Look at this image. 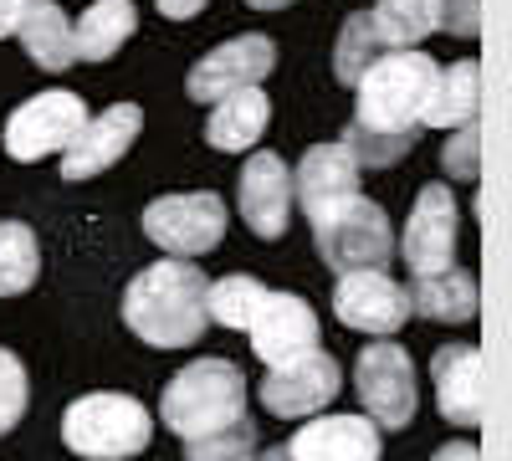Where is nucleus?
<instances>
[{
  "label": "nucleus",
  "instance_id": "f257e3e1",
  "mask_svg": "<svg viewBox=\"0 0 512 461\" xmlns=\"http://www.w3.org/2000/svg\"><path fill=\"white\" fill-rule=\"evenodd\" d=\"M436 62L415 52V47H395L379 52L359 77H354V123H349V154L369 170H384L400 154L415 149L420 139V108L436 88Z\"/></svg>",
  "mask_w": 512,
  "mask_h": 461
},
{
  "label": "nucleus",
  "instance_id": "f03ea898",
  "mask_svg": "<svg viewBox=\"0 0 512 461\" xmlns=\"http://www.w3.org/2000/svg\"><path fill=\"white\" fill-rule=\"evenodd\" d=\"M205 272L195 262H154L123 292V323L149 349H185L205 333Z\"/></svg>",
  "mask_w": 512,
  "mask_h": 461
},
{
  "label": "nucleus",
  "instance_id": "7ed1b4c3",
  "mask_svg": "<svg viewBox=\"0 0 512 461\" xmlns=\"http://www.w3.org/2000/svg\"><path fill=\"white\" fill-rule=\"evenodd\" d=\"M159 415L180 441L221 431L246 415V374L231 359H195L164 385Z\"/></svg>",
  "mask_w": 512,
  "mask_h": 461
},
{
  "label": "nucleus",
  "instance_id": "20e7f679",
  "mask_svg": "<svg viewBox=\"0 0 512 461\" xmlns=\"http://www.w3.org/2000/svg\"><path fill=\"white\" fill-rule=\"evenodd\" d=\"M62 441L72 456L88 461H128L154 441V421L134 395H82L62 415Z\"/></svg>",
  "mask_w": 512,
  "mask_h": 461
},
{
  "label": "nucleus",
  "instance_id": "39448f33",
  "mask_svg": "<svg viewBox=\"0 0 512 461\" xmlns=\"http://www.w3.org/2000/svg\"><path fill=\"white\" fill-rule=\"evenodd\" d=\"M313 241H318V257L328 262V272H338V277L364 272V267H390V257H395L390 216L364 195H349L333 211H323L313 221Z\"/></svg>",
  "mask_w": 512,
  "mask_h": 461
},
{
  "label": "nucleus",
  "instance_id": "423d86ee",
  "mask_svg": "<svg viewBox=\"0 0 512 461\" xmlns=\"http://www.w3.org/2000/svg\"><path fill=\"white\" fill-rule=\"evenodd\" d=\"M144 236L169 257H205L226 236V200L216 190L159 195L144 205Z\"/></svg>",
  "mask_w": 512,
  "mask_h": 461
},
{
  "label": "nucleus",
  "instance_id": "0eeeda50",
  "mask_svg": "<svg viewBox=\"0 0 512 461\" xmlns=\"http://www.w3.org/2000/svg\"><path fill=\"white\" fill-rule=\"evenodd\" d=\"M277 67V41L262 36V31H246V36H231L221 41L210 57H200L185 77V93L195 103H216L226 93H241V88H262V77Z\"/></svg>",
  "mask_w": 512,
  "mask_h": 461
},
{
  "label": "nucleus",
  "instance_id": "6e6552de",
  "mask_svg": "<svg viewBox=\"0 0 512 461\" xmlns=\"http://www.w3.org/2000/svg\"><path fill=\"white\" fill-rule=\"evenodd\" d=\"M354 385H359V400H364L374 426H384V431L410 426V415H415V364L400 344H364V354L354 364Z\"/></svg>",
  "mask_w": 512,
  "mask_h": 461
},
{
  "label": "nucleus",
  "instance_id": "1a4fd4ad",
  "mask_svg": "<svg viewBox=\"0 0 512 461\" xmlns=\"http://www.w3.org/2000/svg\"><path fill=\"white\" fill-rule=\"evenodd\" d=\"M88 123V108H82L77 93H41V98H26L11 123H6V154L21 159V164H36V159H47V154H62L77 129Z\"/></svg>",
  "mask_w": 512,
  "mask_h": 461
},
{
  "label": "nucleus",
  "instance_id": "9d476101",
  "mask_svg": "<svg viewBox=\"0 0 512 461\" xmlns=\"http://www.w3.org/2000/svg\"><path fill=\"white\" fill-rule=\"evenodd\" d=\"M344 390L338 380V364L323 349H308L297 359L267 364V380H262V405L277 415V421H297V415H313L323 405H333V395Z\"/></svg>",
  "mask_w": 512,
  "mask_h": 461
},
{
  "label": "nucleus",
  "instance_id": "9b49d317",
  "mask_svg": "<svg viewBox=\"0 0 512 461\" xmlns=\"http://www.w3.org/2000/svg\"><path fill=\"white\" fill-rule=\"evenodd\" d=\"M139 129H144V108H134V103H113V108H103L98 118L82 123L77 139L62 149V180L82 185V180L103 175L108 164H118V159L128 154V144L139 139Z\"/></svg>",
  "mask_w": 512,
  "mask_h": 461
},
{
  "label": "nucleus",
  "instance_id": "f8f14e48",
  "mask_svg": "<svg viewBox=\"0 0 512 461\" xmlns=\"http://www.w3.org/2000/svg\"><path fill=\"white\" fill-rule=\"evenodd\" d=\"M333 313L344 328H359V333H395L410 318V298L384 267H364V272L338 277Z\"/></svg>",
  "mask_w": 512,
  "mask_h": 461
},
{
  "label": "nucleus",
  "instance_id": "ddd939ff",
  "mask_svg": "<svg viewBox=\"0 0 512 461\" xmlns=\"http://www.w3.org/2000/svg\"><path fill=\"white\" fill-rule=\"evenodd\" d=\"M246 333H251V354L262 364H282V359H297L318 349V313L292 298V292H262L256 313L246 318Z\"/></svg>",
  "mask_w": 512,
  "mask_h": 461
},
{
  "label": "nucleus",
  "instance_id": "4468645a",
  "mask_svg": "<svg viewBox=\"0 0 512 461\" xmlns=\"http://www.w3.org/2000/svg\"><path fill=\"white\" fill-rule=\"evenodd\" d=\"M236 200H241L246 226L262 241L287 236V221H292V175H287V164L272 149H256L246 159V170L236 180Z\"/></svg>",
  "mask_w": 512,
  "mask_h": 461
},
{
  "label": "nucleus",
  "instance_id": "2eb2a0df",
  "mask_svg": "<svg viewBox=\"0 0 512 461\" xmlns=\"http://www.w3.org/2000/svg\"><path fill=\"white\" fill-rule=\"evenodd\" d=\"M436 405L451 426L477 431L487 421V385H482V349L477 344H441L431 359Z\"/></svg>",
  "mask_w": 512,
  "mask_h": 461
},
{
  "label": "nucleus",
  "instance_id": "dca6fc26",
  "mask_svg": "<svg viewBox=\"0 0 512 461\" xmlns=\"http://www.w3.org/2000/svg\"><path fill=\"white\" fill-rule=\"evenodd\" d=\"M400 251H405L410 272H441L456 262V200L446 185H425L415 195Z\"/></svg>",
  "mask_w": 512,
  "mask_h": 461
},
{
  "label": "nucleus",
  "instance_id": "f3484780",
  "mask_svg": "<svg viewBox=\"0 0 512 461\" xmlns=\"http://www.w3.org/2000/svg\"><path fill=\"white\" fill-rule=\"evenodd\" d=\"M349 195H359V159L349 154V144H313L292 175V200L308 211V221H318Z\"/></svg>",
  "mask_w": 512,
  "mask_h": 461
},
{
  "label": "nucleus",
  "instance_id": "a211bd4d",
  "mask_svg": "<svg viewBox=\"0 0 512 461\" xmlns=\"http://www.w3.org/2000/svg\"><path fill=\"white\" fill-rule=\"evenodd\" d=\"M384 441L364 415H323L313 426H297L287 441L292 461H379Z\"/></svg>",
  "mask_w": 512,
  "mask_h": 461
},
{
  "label": "nucleus",
  "instance_id": "6ab92c4d",
  "mask_svg": "<svg viewBox=\"0 0 512 461\" xmlns=\"http://www.w3.org/2000/svg\"><path fill=\"white\" fill-rule=\"evenodd\" d=\"M267 123H272V98L262 88H241V93L216 98L210 123H205V139H210V149H221V154H246L256 139L267 134Z\"/></svg>",
  "mask_w": 512,
  "mask_h": 461
},
{
  "label": "nucleus",
  "instance_id": "aec40b11",
  "mask_svg": "<svg viewBox=\"0 0 512 461\" xmlns=\"http://www.w3.org/2000/svg\"><path fill=\"white\" fill-rule=\"evenodd\" d=\"M410 313L436 318V323H472L477 318V277L466 267H441V272H415L405 287Z\"/></svg>",
  "mask_w": 512,
  "mask_h": 461
},
{
  "label": "nucleus",
  "instance_id": "412c9836",
  "mask_svg": "<svg viewBox=\"0 0 512 461\" xmlns=\"http://www.w3.org/2000/svg\"><path fill=\"white\" fill-rule=\"evenodd\" d=\"M16 36L36 67L47 72H67L77 62V47H72V26L62 16L57 0H21V16H16Z\"/></svg>",
  "mask_w": 512,
  "mask_h": 461
},
{
  "label": "nucleus",
  "instance_id": "4be33fe9",
  "mask_svg": "<svg viewBox=\"0 0 512 461\" xmlns=\"http://www.w3.org/2000/svg\"><path fill=\"white\" fill-rule=\"evenodd\" d=\"M482 108V67L477 62H451L436 72V88L420 108V129H461Z\"/></svg>",
  "mask_w": 512,
  "mask_h": 461
},
{
  "label": "nucleus",
  "instance_id": "5701e85b",
  "mask_svg": "<svg viewBox=\"0 0 512 461\" xmlns=\"http://www.w3.org/2000/svg\"><path fill=\"white\" fill-rule=\"evenodd\" d=\"M134 31H139L134 0H93V6L82 11V26L72 31V47H77L82 62H103V57H113Z\"/></svg>",
  "mask_w": 512,
  "mask_h": 461
},
{
  "label": "nucleus",
  "instance_id": "b1692460",
  "mask_svg": "<svg viewBox=\"0 0 512 461\" xmlns=\"http://www.w3.org/2000/svg\"><path fill=\"white\" fill-rule=\"evenodd\" d=\"M369 21H374L384 47H420V41L436 31L431 0H379L369 11Z\"/></svg>",
  "mask_w": 512,
  "mask_h": 461
},
{
  "label": "nucleus",
  "instance_id": "393cba45",
  "mask_svg": "<svg viewBox=\"0 0 512 461\" xmlns=\"http://www.w3.org/2000/svg\"><path fill=\"white\" fill-rule=\"evenodd\" d=\"M36 267H41V251H36V236L31 226L21 221H0V298H16L36 282Z\"/></svg>",
  "mask_w": 512,
  "mask_h": 461
},
{
  "label": "nucleus",
  "instance_id": "a878e982",
  "mask_svg": "<svg viewBox=\"0 0 512 461\" xmlns=\"http://www.w3.org/2000/svg\"><path fill=\"white\" fill-rule=\"evenodd\" d=\"M262 282L236 272V277H221V282H210L205 287V318L210 323H221V328H246V318L256 313V303H262Z\"/></svg>",
  "mask_w": 512,
  "mask_h": 461
},
{
  "label": "nucleus",
  "instance_id": "bb28decb",
  "mask_svg": "<svg viewBox=\"0 0 512 461\" xmlns=\"http://www.w3.org/2000/svg\"><path fill=\"white\" fill-rule=\"evenodd\" d=\"M379 52H384V41H379V31H374L369 11L349 16V21H344V31H338V47H333V72H338V82H349V88H354V77H359Z\"/></svg>",
  "mask_w": 512,
  "mask_h": 461
},
{
  "label": "nucleus",
  "instance_id": "cd10ccee",
  "mask_svg": "<svg viewBox=\"0 0 512 461\" xmlns=\"http://www.w3.org/2000/svg\"><path fill=\"white\" fill-rule=\"evenodd\" d=\"M256 456V426L251 415L221 426V431H205L185 441V461H251Z\"/></svg>",
  "mask_w": 512,
  "mask_h": 461
},
{
  "label": "nucleus",
  "instance_id": "c85d7f7f",
  "mask_svg": "<svg viewBox=\"0 0 512 461\" xmlns=\"http://www.w3.org/2000/svg\"><path fill=\"white\" fill-rule=\"evenodd\" d=\"M26 400H31V385H26V364L0 349V436L16 431V421L26 415Z\"/></svg>",
  "mask_w": 512,
  "mask_h": 461
},
{
  "label": "nucleus",
  "instance_id": "c756f323",
  "mask_svg": "<svg viewBox=\"0 0 512 461\" xmlns=\"http://www.w3.org/2000/svg\"><path fill=\"white\" fill-rule=\"evenodd\" d=\"M441 164L451 180H477L482 175V134H477V118L461 123V129H451L446 149H441Z\"/></svg>",
  "mask_w": 512,
  "mask_h": 461
},
{
  "label": "nucleus",
  "instance_id": "7c9ffc66",
  "mask_svg": "<svg viewBox=\"0 0 512 461\" xmlns=\"http://www.w3.org/2000/svg\"><path fill=\"white\" fill-rule=\"evenodd\" d=\"M431 16H436V31L477 36L482 31V0H431Z\"/></svg>",
  "mask_w": 512,
  "mask_h": 461
},
{
  "label": "nucleus",
  "instance_id": "2f4dec72",
  "mask_svg": "<svg viewBox=\"0 0 512 461\" xmlns=\"http://www.w3.org/2000/svg\"><path fill=\"white\" fill-rule=\"evenodd\" d=\"M431 461H482V451H477V441H446Z\"/></svg>",
  "mask_w": 512,
  "mask_h": 461
},
{
  "label": "nucleus",
  "instance_id": "473e14b6",
  "mask_svg": "<svg viewBox=\"0 0 512 461\" xmlns=\"http://www.w3.org/2000/svg\"><path fill=\"white\" fill-rule=\"evenodd\" d=\"M200 11H205V0H159V16H169V21H190Z\"/></svg>",
  "mask_w": 512,
  "mask_h": 461
},
{
  "label": "nucleus",
  "instance_id": "72a5a7b5",
  "mask_svg": "<svg viewBox=\"0 0 512 461\" xmlns=\"http://www.w3.org/2000/svg\"><path fill=\"white\" fill-rule=\"evenodd\" d=\"M16 16H21V0H0V36L16 31Z\"/></svg>",
  "mask_w": 512,
  "mask_h": 461
},
{
  "label": "nucleus",
  "instance_id": "f704fd0d",
  "mask_svg": "<svg viewBox=\"0 0 512 461\" xmlns=\"http://www.w3.org/2000/svg\"><path fill=\"white\" fill-rule=\"evenodd\" d=\"M246 6H256V11H287L292 0H246Z\"/></svg>",
  "mask_w": 512,
  "mask_h": 461
},
{
  "label": "nucleus",
  "instance_id": "c9c22d12",
  "mask_svg": "<svg viewBox=\"0 0 512 461\" xmlns=\"http://www.w3.org/2000/svg\"><path fill=\"white\" fill-rule=\"evenodd\" d=\"M251 461H292V456H287V446H272V451H262V456H251Z\"/></svg>",
  "mask_w": 512,
  "mask_h": 461
}]
</instances>
